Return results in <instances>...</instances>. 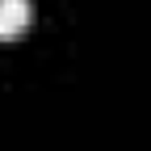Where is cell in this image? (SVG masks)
Listing matches in <instances>:
<instances>
[{
  "label": "cell",
  "instance_id": "1",
  "mask_svg": "<svg viewBox=\"0 0 151 151\" xmlns=\"http://www.w3.org/2000/svg\"><path fill=\"white\" fill-rule=\"evenodd\" d=\"M29 13H34L29 0H0V38H17L29 25Z\"/></svg>",
  "mask_w": 151,
  "mask_h": 151
}]
</instances>
